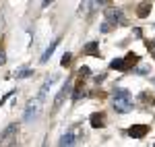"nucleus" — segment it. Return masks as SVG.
<instances>
[{
  "mask_svg": "<svg viewBox=\"0 0 155 147\" xmlns=\"http://www.w3.org/2000/svg\"><path fill=\"white\" fill-rule=\"evenodd\" d=\"M85 54H89V56H99L97 42H91V44H87V48H85Z\"/></svg>",
  "mask_w": 155,
  "mask_h": 147,
  "instance_id": "ddd939ff",
  "label": "nucleus"
},
{
  "mask_svg": "<svg viewBox=\"0 0 155 147\" xmlns=\"http://www.w3.org/2000/svg\"><path fill=\"white\" fill-rule=\"evenodd\" d=\"M149 11H151V4H149V2H143V4H141V6H139V17H147V15H149Z\"/></svg>",
  "mask_w": 155,
  "mask_h": 147,
  "instance_id": "4468645a",
  "label": "nucleus"
},
{
  "mask_svg": "<svg viewBox=\"0 0 155 147\" xmlns=\"http://www.w3.org/2000/svg\"><path fill=\"white\" fill-rule=\"evenodd\" d=\"M134 73H137V75H147V73H149V66H147V64H145V66H137Z\"/></svg>",
  "mask_w": 155,
  "mask_h": 147,
  "instance_id": "2eb2a0df",
  "label": "nucleus"
},
{
  "mask_svg": "<svg viewBox=\"0 0 155 147\" xmlns=\"http://www.w3.org/2000/svg\"><path fill=\"white\" fill-rule=\"evenodd\" d=\"M106 23H110L112 27H114V25L124 23V17H122V12H120V11H107V15H106Z\"/></svg>",
  "mask_w": 155,
  "mask_h": 147,
  "instance_id": "0eeeda50",
  "label": "nucleus"
},
{
  "mask_svg": "<svg viewBox=\"0 0 155 147\" xmlns=\"http://www.w3.org/2000/svg\"><path fill=\"white\" fill-rule=\"evenodd\" d=\"M104 79H106V75H99V77H95V83H101Z\"/></svg>",
  "mask_w": 155,
  "mask_h": 147,
  "instance_id": "412c9836",
  "label": "nucleus"
},
{
  "mask_svg": "<svg viewBox=\"0 0 155 147\" xmlns=\"http://www.w3.org/2000/svg\"><path fill=\"white\" fill-rule=\"evenodd\" d=\"M35 116H37V104L29 102V104H27V108H25V116H23V120H25V122H31V120H33Z\"/></svg>",
  "mask_w": 155,
  "mask_h": 147,
  "instance_id": "6e6552de",
  "label": "nucleus"
},
{
  "mask_svg": "<svg viewBox=\"0 0 155 147\" xmlns=\"http://www.w3.org/2000/svg\"><path fill=\"white\" fill-rule=\"evenodd\" d=\"M110 29H112V25H110V23H106V21H104V23H101V31H104V33H107Z\"/></svg>",
  "mask_w": 155,
  "mask_h": 147,
  "instance_id": "aec40b11",
  "label": "nucleus"
},
{
  "mask_svg": "<svg viewBox=\"0 0 155 147\" xmlns=\"http://www.w3.org/2000/svg\"><path fill=\"white\" fill-rule=\"evenodd\" d=\"M72 99H74V102H79V99H81V87H77V89H74V93H72Z\"/></svg>",
  "mask_w": 155,
  "mask_h": 147,
  "instance_id": "a211bd4d",
  "label": "nucleus"
},
{
  "mask_svg": "<svg viewBox=\"0 0 155 147\" xmlns=\"http://www.w3.org/2000/svg\"><path fill=\"white\" fill-rule=\"evenodd\" d=\"M147 131H149V126H145V124H132L126 133H128L130 137H134V139H141V137L147 135Z\"/></svg>",
  "mask_w": 155,
  "mask_h": 147,
  "instance_id": "423d86ee",
  "label": "nucleus"
},
{
  "mask_svg": "<svg viewBox=\"0 0 155 147\" xmlns=\"http://www.w3.org/2000/svg\"><path fill=\"white\" fill-rule=\"evenodd\" d=\"M58 44H60V37H56V39H54V42H52V44L48 46V50L41 54V58H39V60H41V64H46V62L50 60V56L54 54V50H56V46H58Z\"/></svg>",
  "mask_w": 155,
  "mask_h": 147,
  "instance_id": "1a4fd4ad",
  "label": "nucleus"
},
{
  "mask_svg": "<svg viewBox=\"0 0 155 147\" xmlns=\"http://www.w3.org/2000/svg\"><path fill=\"white\" fill-rule=\"evenodd\" d=\"M68 91H71V81H66L64 85L60 87V91L56 93V98H54V110H58L60 106H62V102L66 99V95H68Z\"/></svg>",
  "mask_w": 155,
  "mask_h": 147,
  "instance_id": "39448f33",
  "label": "nucleus"
},
{
  "mask_svg": "<svg viewBox=\"0 0 155 147\" xmlns=\"http://www.w3.org/2000/svg\"><path fill=\"white\" fill-rule=\"evenodd\" d=\"M58 79H60V75H58V73H54V75H52V77H48V79H46V83L41 85V89H39V93H37V104H44V102L48 99L50 87L54 85V83H56Z\"/></svg>",
  "mask_w": 155,
  "mask_h": 147,
  "instance_id": "20e7f679",
  "label": "nucleus"
},
{
  "mask_svg": "<svg viewBox=\"0 0 155 147\" xmlns=\"http://www.w3.org/2000/svg\"><path fill=\"white\" fill-rule=\"evenodd\" d=\"M112 102H114V108H116L118 114H126V112L132 110V98H130V93H128L126 89H122V87H118V89L114 91Z\"/></svg>",
  "mask_w": 155,
  "mask_h": 147,
  "instance_id": "f257e3e1",
  "label": "nucleus"
},
{
  "mask_svg": "<svg viewBox=\"0 0 155 147\" xmlns=\"http://www.w3.org/2000/svg\"><path fill=\"white\" fill-rule=\"evenodd\" d=\"M0 27H2V19H0Z\"/></svg>",
  "mask_w": 155,
  "mask_h": 147,
  "instance_id": "4be33fe9",
  "label": "nucleus"
},
{
  "mask_svg": "<svg viewBox=\"0 0 155 147\" xmlns=\"http://www.w3.org/2000/svg\"><path fill=\"white\" fill-rule=\"evenodd\" d=\"M104 124H106L104 114H99V112H97V114H93V116H91V126H93V129H101Z\"/></svg>",
  "mask_w": 155,
  "mask_h": 147,
  "instance_id": "9b49d317",
  "label": "nucleus"
},
{
  "mask_svg": "<svg viewBox=\"0 0 155 147\" xmlns=\"http://www.w3.org/2000/svg\"><path fill=\"white\" fill-rule=\"evenodd\" d=\"M71 54H64V56H62V60H60V64H62V66H68V62H71Z\"/></svg>",
  "mask_w": 155,
  "mask_h": 147,
  "instance_id": "dca6fc26",
  "label": "nucleus"
},
{
  "mask_svg": "<svg viewBox=\"0 0 155 147\" xmlns=\"http://www.w3.org/2000/svg\"><path fill=\"white\" fill-rule=\"evenodd\" d=\"M130 62H139V56L137 54H128L126 58H114V60L110 62V68L112 71H126V68L132 66Z\"/></svg>",
  "mask_w": 155,
  "mask_h": 147,
  "instance_id": "7ed1b4c3",
  "label": "nucleus"
},
{
  "mask_svg": "<svg viewBox=\"0 0 155 147\" xmlns=\"http://www.w3.org/2000/svg\"><path fill=\"white\" fill-rule=\"evenodd\" d=\"M6 62V52H4V48H0V66Z\"/></svg>",
  "mask_w": 155,
  "mask_h": 147,
  "instance_id": "6ab92c4d",
  "label": "nucleus"
},
{
  "mask_svg": "<svg viewBox=\"0 0 155 147\" xmlns=\"http://www.w3.org/2000/svg\"><path fill=\"white\" fill-rule=\"evenodd\" d=\"M79 75H81V77H89V75H91V71H89L87 66H81V68H79Z\"/></svg>",
  "mask_w": 155,
  "mask_h": 147,
  "instance_id": "f3484780",
  "label": "nucleus"
},
{
  "mask_svg": "<svg viewBox=\"0 0 155 147\" xmlns=\"http://www.w3.org/2000/svg\"><path fill=\"white\" fill-rule=\"evenodd\" d=\"M81 139H83V131L81 129H71V131H66L64 135L60 137L58 147H77Z\"/></svg>",
  "mask_w": 155,
  "mask_h": 147,
  "instance_id": "f03ea898",
  "label": "nucleus"
},
{
  "mask_svg": "<svg viewBox=\"0 0 155 147\" xmlns=\"http://www.w3.org/2000/svg\"><path fill=\"white\" fill-rule=\"evenodd\" d=\"M17 131H19V126H17V124H11V126H6V131L0 135V141H6V139H8V137H12L15 133H17Z\"/></svg>",
  "mask_w": 155,
  "mask_h": 147,
  "instance_id": "f8f14e48",
  "label": "nucleus"
},
{
  "mask_svg": "<svg viewBox=\"0 0 155 147\" xmlns=\"http://www.w3.org/2000/svg\"><path fill=\"white\" fill-rule=\"evenodd\" d=\"M153 56H155V50H153Z\"/></svg>",
  "mask_w": 155,
  "mask_h": 147,
  "instance_id": "5701e85b",
  "label": "nucleus"
},
{
  "mask_svg": "<svg viewBox=\"0 0 155 147\" xmlns=\"http://www.w3.org/2000/svg\"><path fill=\"white\" fill-rule=\"evenodd\" d=\"M29 77H33V71L27 68V66H21V68L15 71V79H17V81H21V79H29Z\"/></svg>",
  "mask_w": 155,
  "mask_h": 147,
  "instance_id": "9d476101",
  "label": "nucleus"
}]
</instances>
